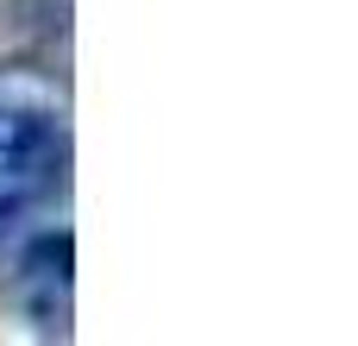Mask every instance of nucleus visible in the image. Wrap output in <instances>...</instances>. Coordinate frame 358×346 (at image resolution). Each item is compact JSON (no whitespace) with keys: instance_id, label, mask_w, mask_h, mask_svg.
<instances>
[{"instance_id":"1","label":"nucleus","mask_w":358,"mask_h":346,"mask_svg":"<svg viewBox=\"0 0 358 346\" xmlns=\"http://www.w3.org/2000/svg\"><path fill=\"white\" fill-rule=\"evenodd\" d=\"M69 177V113L63 101L0 69V240H13Z\"/></svg>"},{"instance_id":"2","label":"nucleus","mask_w":358,"mask_h":346,"mask_svg":"<svg viewBox=\"0 0 358 346\" xmlns=\"http://www.w3.org/2000/svg\"><path fill=\"white\" fill-rule=\"evenodd\" d=\"M19 290H25V309L44 334H63L69 328V233H44L25 265H19Z\"/></svg>"}]
</instances>
